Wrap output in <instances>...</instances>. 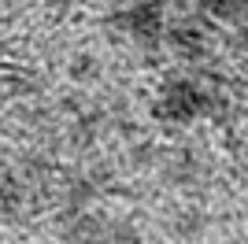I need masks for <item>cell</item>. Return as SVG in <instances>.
Masks as SVG:
<instances>
[{"label":"cell","instance_id":"7a4b0ae2","mask_svg":"<svg viewBox=\"0 0 248 244\" xmlns=\"http://www.w3.org/2000/svg\"><path fill=\"white\" fill-rule=\"evenodd\" d=\"M119 19V26H123L130 37H137L141 45H155L159 41V33H163V15H159V8L155 4H134V8H126L115 15Z\"/></svg>","mask_w":248,"mask_h":244},{"label":"cell","instance_id":"5b68a950","mask_svg":"<svg viewBox=\"0 0 248 244\" xmlns=\"http://www.w3.org/2000/svg\"><path fill=\"white\" fill-rule=\"evenodd\" d=\"M93 200H96V185H93V182H74V185H71V196H67V203H71L74 211H85Z\"/></svg>","mask_w":248,"mask_h":244},{"label":"cell","instance_id":"3957f363","mask_svg":"<svg viewBox=\"0 0 248 244\" xmlns=\"http://www.w3.org/2000/svg\"><path fill=\"white\" fill-rule=\"evenodd\" d=\"M207 11L222 22H248V0H207Z\"/></svg>","mask_w":248,"mask_h":244},{"label":"cell","instance_id":"277c9868","mask_svg":"<svg viewBox=\"0 0 248 244\" xmlns=\"http://www.w3.org/2000/svg\"><path fill=\"white\" fill-rule=\"evenodd\" d=\"M96 244H141V233L130 222H108L96 237Z\"/></svg>","mask_w":248,"mask_h":244},{"label":"cell","instance_id":"8992f818","mask_svg":"<svg viewBox=\"0 0 248 244\" xmlns=\"http://www.w3.org/2000/svg\"><path fill=\"white\" fill-rule=\"evenodd\" d=\"M71 74H74L78 81H89V78L96 74V60H93V56H82V60H74Z\"/></svg>","mask_w":248,"mask_h":244},{"label":"cell","instance_id":"6da1fadb","mask_svg":"<svg viewBox=\"0 0 248 244\" xmlns=\"http://www.w3.org/2000/svg\"><path fill=\"white\" fill-rule=\"evenodd\" d=\"M204 111V92H200L197 81H170L155 104V115L170 122H189Z\"/></svg>","mask_w":248,"mask_h":244}]
</instances>
